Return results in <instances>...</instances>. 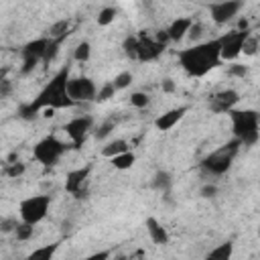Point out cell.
Wrapping results in <instances>:
<instances>
[{"label":"cell","instance_id":"52a82bcc","mask_svg":"<svg viewBox=\"0 0 260 260\" xmlns=\"http://www.w3.org/2000/svg\"><path fill=\"white\" fill-rule=\"evenodd\" d=\"M49 43H51V39H49V37H39V39L28 41V43L22 47V51H20V57H22L20 73H22V75L30 73L39 63H43Z\"/></svg>","mask_w":260,"mask_h":260},{"label":"cell","instance_id":"4316f807","mask_svg":"<svg viewBox=\"0 0 260 260\" xmlns=\"http://www.w3.org/2000/svg\"><path fill=\"white\" fill-rule=\"evenodd\" d=\"M122 49H124V55L138 61V37H126L124 43H122Z\"/></svg>","mask_w":260,"mask_h":260},{"label":"cell","instance_id":"d4e9b609","mask_svg":"<svg viewBox=\"0 0 260 260\" xmlns=\"http://www.w3.org/2000/svg\"><path fill=\"white\" fill-rule=\"evenodd\" d=\"M24 171H26V165L20 162V160H16V162H4V169H2L4 177H8V179H18V177L24 175Z\"/></svg>","mask_w":260,"mask_h":260},{"label":"cell","instance_id":"9a60e30c","mask_svg":"<svg viewBox=\"0 0 260 260\" xmlns=\"http://www.w3.org/2000/svg\"><path fill=\"white\" fill-rule=\"evenodd\" d=\"M187 112H189V106H179V108H171V110H167L165 114H160V116L154 120L156 130H162V132L173 130V128L183 120V116H185Z\"/></svg>","mask_w":260,"mask_h":260},{"label":"cell","instance_id":"5bb4252c","mask_svg":"<svg viewBox=\"0 0 260 260\" xmlns=\"http://www.w3.org/2000/svg\"><path fill=\"white\" fill-rule=\"evenodd\" d=\"M89 173H91V165H85V167H79V169L69 171L65 175V191L71 193L77 199L85 197L83 195V189H85V183L89 179Z\"/></svg>","mask_w":260,"mask_h":260},{"label":"cell","instance_id":"3957f363","mask_svg":"<svg viewBox=\"0 0 260 260\" xmlns=\"http://www.w3.org/2000/svg\"><path fill=\"white\" fill-rule=\"evenodd\" d=\"M234 138L242 142V146H252L260 138V112L256 110H232L230 112Z\"/></svg>","mask_w":260,"mask_h":260},{"label":"cell","instance_id":"6da1fadb","mask_svg":"<svg viewBox=\"0 0 260 260\" xmlns=\"http://www.w3.org/2000/svg\"><path fill=\"white\" fill-rule=\"evenodd\" d=\"M221 61V49L219 39H211L205 43H195L189 49H183L179 53V63L183 71L191 77H203L211 69H215Z\"/></svg>","mask_w":260,"mask_h":260},{"label":"cell","instance_id":"4fadbf2b","mask_svg":"<svg viewBox=\"0 0 260 260\" xmlns=\"http://www.w3.org/2000/svg\"><path fill=\"white\" fill-rule=\"evenodd\" d=\"M165 49H167V47L160 45V43L154 39V35H148L146 30H142V32L138 35V61H142V63L154 61V59H158V57L162 55Z\"/></svg>","mask_w":260,"mask_h":260},{"label":"cell","instance_id":"ac0fdd59","mask_svg":"<svg viewBox=\"0 0 260 260\" xmlns=\"http://www.w3.org/2000/svg\"><path fill=\"white\" fill-rule=\"evenodd\" d=\"M232 256H234V242L225 240V242L217 244L215 248H211L205 254V260H232Z\"/></svg>","mask_w":260,"mask_h":260},{"label":"cell","instance_id":"7a4b0ae2","mask_svg":"<svg viewBox=\"0 0 260 260\" xmlns=\"http://www.w3.org/2000/svg\"><path fill=\"white\" fill-rule=\"evenodd\" d=\"M69 65H65V67H61L53 77H51V81L39 91V95H37V100L32 102L35 104V108L41 112V110H63V108H71V106H75L73 104V100L69 98V93H67V83H69Z\"/></svg>","mask_w":260,"mask_h":260},{"label":"cell","instance_id":"d6986e66","mask_svg":"<svg viewBox=\"0 0 260 260\" xmlns=\"http://www.w3.org/2000/svg\"><path fill=\"white\" fill-rule=\"evenodd\" d=\"M150 185H152L154 191H158L162 195H169L171 193V187H173V177H171L169 171H156L154 177H152V181H150Z\"/></svg>","mask_w":260,"mask_h":260},{"label":"cell","instance_id":"d6a6232c","mask_svg":"<svg viewBox=\"0 0 260 260\" xmlns=\"http://www.w3.org/2000/svg\"><path fill=\"white\" fill-rule=\"evenodd\" d=\"M39 116V110L35 108V104L30 102V104H22V106H18V118H22V120H35Z\"/></svg>","mask_w":260,"mask_h":260},{"label":"cell","instance_id":"e575fe53","mask_svg":"<svg viewBox=\"0 0 260 260\" xmlns=\"http://www.w3.org/2000/svg\"><path fill=\"white\" fill-rule=\"evenodd\" d=\"M61 43H63V41H53V39H51V43H49V47H47V53H45V59H43V63H45V65H49V63L57 57Z\"/></svg>","mask_w":260,"mask_h":260},{"label":"cell","instance_id":"b9f144b4","mask_svg":"<svg viewBox=\"0 0 260 260\" xmlns=\"http://www.w3.org/2000/svg\"><path fill=\"white\" fill-rule=\"evenodd\" d=\"M160 87H162V91H165V93H173V91H175V81H173L171 77H167V79H162Z\"/></svg>","mask_w":260,"mask_h":260},{"label":"cell","instance_id":"60d3db41","mask_svg":"<svg viewBox=\"0 0 260 260\" xmlns=\"http://www.w3.org/2000/svg\"><path fill=\"white\" fill-rule=\"evenodd\" d=\"M110 256H112V250H100V252L89 254V256L83 258V260H110Z\"/></svg>","mask_w":260,"mask_h":260},{"label":"cell","instance_id":"f546056e","mask_svg":"<svg viewBox=\"0 0 260 260\" xmlns=\"http://www.w3.org/2000/svg\"><path fill=\"white\" fill-rule=\"evenodd\" d=\"M118 89L114 87V83L112 81H108V83H104L100 89H98V95H95V102L98 104H102V102H108L110 98H114V93H116Z\"/></svg>","mask_w":260,"mask_h":260},{"label":"cell","instance_id":"d590c367","mask_svg":"<svg viewBox=\"0 0 260 260\" xmlns=\"http://www.w3.org/2000/svg\"><path fill=\"white\" fill-rule=\"evenodd\" d=\"M217 185H213V183H205L201 189H199V195L201 197H205V199H213L215 195H217Z\"/></svg>","mask_w":260,"mask_h":260},{"label":"cell","instance_id":"ffe728a7","mask_svg":"<svg viewBox=\"0 0 260 260\" xmlns=\"http://www.w3.org/2000/svg\"><path fill=\"white\" fill-rule=\"evenodd\" d=\"M69 28H71V20L69 18H61V20H57V22H53L49 26L45 37H49L53 41H65L67 35H69Z\"/></svg>","mask_w":260,"mask_h":260},{"label":"cell","instance_id":"7402d4cb","mask_svg":"<svg viewBox=\"0 0 260 260\" xmlns=\"http://www.w3.org/2000/svg\"><path fill=\"white\" fill-rule=\"evenodd\" d=\"M59 248V242H53V244H47V246H41V248H35L24 260H53L55 252Z\"/></svg>","mask_w":260,"mask_h":260},{"label":"cell","instance_id":"8992f818","mask_svg":"<svg viewBox=\"0 0 260 260\" xmlns=\"http://www.w3.org/2000/svg\"><path fill=\"white\" fill-rule=\"evenodd\" d=\"M49 205H51V197L49 195H32L20 201L18 205V215L20 221L37 225L39 221H43L49 213Z\"/></svg>","mask_w":260,"mask_h":260},{"label":"cell","instance_id":"277c9868","mask_svg":"<svg viewBox=\"0 0 260 260\" xmlns=\"http://www.w3.org/2000/svg\"><path fill=\"white\" fill-rule=\"evenodd\" d=\"M240 146H242V142L236 140V138L230 140V142H225V144H221L219 148L211 150V152L201 160V169L207 171L209 175H215V177L228 173L230 167H232V162H234V158H236L238 152H240Z\"/></svg>","mask_w":260,"mask_h":260},{"label":"cell","instance_id":"74e56055","mask_svg":"<svg viewBox=\"0 0 260 260\" xmlns=\"http://www.w3.org/2000/svg\"><path fill=\"white\" fill-rule=\"evenodd\" d=\"M228 73L232 75V77H240V79H244L246 75H248V67L246 65H230V69H228Z\"/></svg>","mask_w":260,"mask_h":260},{"label":"cell","instance_id":"ab89813d","mask_svg":"<svg viewBox=\"0 0 260 260\" xmlns=\"http://www.w3.org/2000/svg\"><path fill=\"white\" fill-rule=\"evenodd\" d=\"M10 91H12V81H10L6 75L0 77V98H8Z\"/></svg>","mask_w":260,"mask_h":260},{"label":"cell","instance_id":"836d02e7","mask_svg":"<svg viewBox=\"0 0 260 260\" xmlns=\"http://www.w3.org/2000/svg\"><path fill=\"white\" fill-rule=\"evenodd\" d=\"M148 102H150V98L144 93V91H134V93H130V104L134 106V108H146L148 106Z\"/></svg>","mask_w":260,"mask_h":260},{"label":"cell","instance_id":"ee69618b","mask_svg":"<svg viewBox=\"0 0 260 260\" xmlns=\"http://www.w3.org/2000/svg\"><path fill=\"white\" fill-rule=\"evenodd\" d=\"M258 236H260V228H258Z\"/></svg>","mask_w":260,"mask_h":260},{"label":"cell","instance_id":"f1b7e54d","mask_svg":"<svg viewBox=\"0 0 260 260\" xmlns=\"http://www.w3.org/2000/svg\"><path fill=\"white\" fill-rule=\"evenodd\" d=\"M258 49H260V39H258L256 35H248V39L244 41L242 53H244V55H248V57H252V55H256V53H258Z\"/></svg>","mask_w":260,"mask_h":260},{"label":"cell","instance_id":"8d00e7d4","mask_svg":"<svg viewBox=\"0 0 260 260\" xmlns=\"http://www.w3.org/2000/svg\"><path fill=\"white\" fill-rule=\"evenodd\" d=\"M18 223H20V221H16L14 217H4V219L0 221V230H2V234H8V232H14V230L18 228Z\"/></svg>","mask_w":260,"mask_h":260},{"label":"cell","instance_id":"484cf974","mask_svg":"<svg viewBox=\"0 0 260 260\" xmlns=\"http://www.w3.org/2000/svg\"><path fill=\"white\" fill-rule=\"evenodd\" d=\"M89 57H91V45L87 41L77 43L75 49H73V59L77 63H85V61H89Z\"/></svg>","mask_w":260,"mask_h":260},{"label":"cell","instance_id":"f6af8a7d","mask_svg":"<svg viewBox=\"0 0 260 260\" xmlns=\"http://www.w3.org/2000/svg\"><path fill=\"white\" fill-rule=\"evenodd\" d=\"M258 112H260V110H258Z\"/></svg>","mask_w":260,"mask_h":260},{"label":"cell","instance_id":"603a6c76","mask_svg":"<svg viewBox=\"0 0 260 260\" xmlns=\"http://www.w3.org/2000/svg\"><path fill=\"white\" fill-rule=\"evenodd\" d=\"M110 162H112L114 169H118V171H126V169H132V167H134V162H136V154H134L132 150H128V152H122V154L114 156Z\"/></svg>","mask_w":260,"mask_h":260},{"label":"cell","instance_id":"ba28073f","mask_svg":"<svg viewBox=\"0 0 260 260\" xmlns=\"http://www.w3.org/2000/svg\"><path fill=\"white\" fill-rule=\"evenodd\" d=\"M250 30H230L219 37V49H221V61H236L242 55L244 41L248 39Z\"/></svg>","mask_w":260,"mask_h":260},{"label":"cell","instance_id":"4dcf8cb0","mask_svg":"<svg viewBox=\"0 0 260 260\" xmlns=\"http://www.w3.org/2000/svg\"><path fill=\"white\" fill-rule=\"evenodd\" d=\"M132 81H134V75H132L130 71H122V73H118V75L112 79V83H114L116 89H126Z\"/></svg>","mask_w":260,"mask_h":260},{"label":"cell","instance_id":"2e32d148","mask_svg":"<svg viewBox=\"0 0 260 260\" xmlns=\"http://www.w3.org/2000/svg\"><path fill=\"white\" fill-rule=\"evenodd\" d=\"M191 26H193V20H191V18H187V16H179V18L171 20V24L167 26V32H169L171 43H179V41L187 39V35H189V30H191Z\"/></svg>","mask_w":260,"mask_h":260},{"label":"cell","instance_id":"7bdbcfd3","mask_svg":"<svg viewBox=\"0 0 260 260\" xmlns=\"http://www.w3.org/2000/svg\"><path fill=\"white\" fill-rule=\"evenodd\" d=\"M116 260H128V256H118Z\"/></svg>","mask_w":260,"mask_h":260},{"label":"cell","instance_id":"e0dca14e","mask_svg":"<svg viewBox=\"0 0 260 260\" xmlns=\"http://www.w3.org/2000/svg\"><path fill=\"white\" fill-rule=\"evenodd\" d=\"M144 225H146V232H148V236L154 244H162V246L169 244V232L156 217H146Z\"/></svg>","mask_w":260,"mask_h":260},{"label":"cell","instance_id":"30bf717a","mask_svg":"<svg viewBox=\"0 0 260 260\" xmlns=\"http://www.w3.org/2000/svg\"><path fill=\"white\" fill-rule=\"evenodd\" d=\"M91 126H93V118H91L89 114H81V116L71 118V120L63 126V130H65V134L69 136V140L73 142V146L79 148V146L83 144L85 136L89 134Z\"/></svg>","mask_w":260,"mask_h":260},{"label":"cell","instance_id":"83f0119b","mask_svg":"<svg viewBox=\"0 0 260 260\" xmlns=\"http://www.w3.org/2000/svg\"><path fill=\"white\" fill-rule=\"evenodd\" d=\"M32 234H35V225L24 223V221H20L18 228L14 230V236H16L18 242H28V240L32 238Z\"/></svg>","mask_w":260,"mask_h":260},{"label":"cell","instance_id":"1f68e13d","mask_svg":"<svg viewBox=\"0 0 260 260\" xmlns=\"http://www.w3.org/2000/svg\"><path fill=\"white\" fill-rule=\"evenodd\" d=\"M114 126H116V122H114V120H106V122H102V124L93 130L95 140H104L106 136H110V132L114 130Z\"/></svg>","mask_w":260,"mask_h":260},{"label":"cell","instance_id":"cb8c5ba5","mask_svg":"<svg viewBox=\"0 0 260 260\" xmlns=\"http://www.w3.org/2000/svg\"><path fill=\"white\" fill-rule=\"evenodd\" d=\"M116 16H118V10H116L114 6H104V8L98 12L95 22H98L100 26H108V24H112V22L116 20Z\"/></svg>","mask_w":260,"mask_h":260},{"label":"cell","instance_id":"8fae6325","mask_svg":"<svg viewBox=\"0 0 260 260\" xmlns=\"http://www.w3.org/2000/svg\"><path fill=\"white\" fill-rule=\"evenodd\" d=\"M244 8V2L240 0H223V2H213L209 4V14L215 24H228L238 12Z\"/></svg>","mask_w":260,"mask_h":260},{"label":"cell","instance_id":"5b68a950","mask_svg":"<svg viewBox=\"0 0 260 260\" xmlns=\"http://www.w3.org/2000/svg\"><path fill=\"white\" fill-rule=\"evenodd\" d=\"M65 152H67V144L63 140H59L55 134L41 138L32 146V158L37 162H41L43 167H55Z\"/></svg>","mask_w":260,"mask_h":260},{"label":"cell","instance_id":"9c48e42d","mask_svg":"<svg viewBox=\"0 0 260 260\" xmlns=\"http://www.w3.org/2000/svg\"><path fill=\"white\" fill-rule=\"evenodd\" d=\"M67 93L73 100V104H85V102H95L98 89H95V83L89 77L77 75V77H71L69 79Z\"/></svg>","mask_w":260,"mask_h":260},{"label":"cell","instance_id":"44dd1931","mask_svg":"<svg viewBox=\"0 0 260 260\" xmlns=\"http://www.w3.org/2000/svg\"><path fill=\"white\" fill-rule=\"evenodd\" d=\"M130 150V144L124 140V138H116V140H112V142H108L104 148H102V156H106V158H114V156H118V154H122V152H128Z\"/></svg>","mask_w":260,"mask_h":260},{"label":"cell","instance_id":"7c38bea8","mask_svg":"<svg viewBox=\"0 0 260 260\" xmlns=\"http://www.w3.org/2000/svg\"><path fill=\"white\" fill-rule=\"evenodd\" d=\"M238 102H240V93L236 89H232V87L219 89V91L209 95V108L215 114H225V112L230 114L232 110H236Z\"/></svg>","mask_w":260,"mask_h":260},{"label":"cell","instance_id":"f35d334b","mask_svg":"<svg viewBox=\"0 0 260 260\" xmlns=\"http://www.w3.org/2000/svg\"><path fill=\"white\" fill-rule=\"evenodd\" d=\"M201 35H203V24H201V22H195V20H193V26H191V30H189L187 39L195 43V41H199V37H201Z\"/></svg>","mask_w":260,"mask_h":260}]
</instances>
